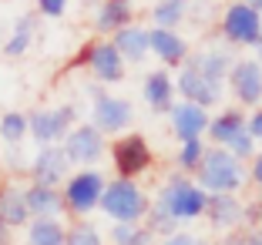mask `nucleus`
Returning <instances> with one entry per match:
<instances>
[{
  "instance_id": "1",
  "label": "nucleus",
  "mask_w": 262,
  "mask_h": 245,
  "mask_svg": "<svg viewBox=\"0 0 262 245\" xmlns=\"http://www.w3.org/2000/svg\"><path fill=\"white\" fill-rule=\"evenodd\" d=\"M195 185L205 195H239L246 185V168L242 161L229 151V148H205L199 171H195Z\"/></svg>"
},
{
  "instance_id": "2",
  "label": "nucleus",
  "mask_w": 262,
  "mask_h": 245,
  "mask_svg": "<svg viewBox=\"0 0 262 245\" xmlns=\"http://www.w3.org/2000/svg\"><path fill=\"white\" fill-rule=\"evenodd\" d=\"M151 198L145 195V188H138V182L131 178H115V182L104 185V195H101V212L108 215L111 222H145Z\"/></svg>"
},
{
  "instance_id": "3",
  "label": "nucleus",
  "mask_w": 262,
  "mask_h": 245,
  "mask_svg": "<svg viewBox=\"0 0 262 245\" xmlns=\"http://www.w3.org/2000/svg\"><path fill=\"white\" fill-rule=\"evenodd\" d=\"M158 202L168 208V215L175 218L178 225L182 222H195V218H205V205H208V195L202 192L199 185L192 182L188 175L175 171L168 178L162 192H158Z\"/></svg>"
},
{
  "instance_id": "4",
  "label": "nucleus",
  "mask_w": 262,
  "mask_h": 245,
  "mask_svg": "<svg viewBox=\"0 0 262 245\" xmlns=\"http://www.w3.org/2000/svg\"><path fill=\"white\" fill-rule=\"evenodd\" d=\"M88 94H91V101H94L91 104V124L101 135H121V131L131 128V121H135L131 101L108 94L104 84H88Z\"/></svg>"
},
{
  "instance_id": "5",
  "label": "nucleus",
  "mask_w": 262,
  "mask_h": 245,
  "mask_svg": "<svg viewBox=\"0 0 262 245\" xmlns=\"http://www.w3.org/2000/svg\"><path fill=\"white\" fill-rule=\"evenodd\" d=\"M31 124V138L44 145H64V138L71 135V128L77 124V107L74 104H61V107H37L27 115Z\"/></svg>"
},
{
  "instance_id": "6",
  "label": "nucleus",
  "mask_w": 262,
  "mask_h": 245,
  "mask_svg": "<svg viewBox=\"0 0 262 245\" xmlns=\"http://www.w3.org/2000/svg\"><path fill=\"white\" fill-rule=\"evenodd\" d=\"M104 175L94 168H81L74 175H68L64 182V205L71 215H91L94 208H101V195H104Z\"/></svg>"
},
{
  "instance_id": "7",
  "label": "nucleus",
  "mask_w": 262,
  "mask_h": 245,
  "mask_svg": "<svg viewBox=\"0 0 262 245\" xmlns=\"http://www.w3.org/2000/svg\"><path fill=\"white\" fill-rule=\"evenodd\" d=\"M219 31H222V37L229 40V44H235V47H255L259 37H262V14L252 10L246 0H235V4L225 7Z\"/></svg>"
},
{
  "instance_id": "8",
  "label": "nucleus",
  "mask_w": 262,
  "mask_h": 245,
  "mask_svg": "<svg viewBox=\"0 0 262 245\" xmlns=\"http://www.w3.org/2000/svg\"><path fill=\"white\" fill-rule=\"evenodd\" d=\"M111 161H115V171L118 178H135L141 175V171L151 168V145L145 141V135H121V138L111 145Z\"/></svg>"
},
{
  "instance_id": "9",
  "label": "nucleus",
  "mask_w": 262,
  "mask_h": 245,
  "mask_svg": "<svg viewBox=\"0 0 262 245\" xmlns=\"http://www.w3.org/2000/svg\"><path fill=\"white\" fill-rule=\"evenodd\" d=\"M229 87L242 107H259L262 104V64L252 61V57L235 61L229 71Z\"/></svg>"
},
{
  "instance_id": "10",
  "label": "nucleus",
  "mask_w": 262,
  "mask_h": 245,
  "mask_svg": "<svg viewBox=\"0 0 262 245\" xmlns=\"http://www.w3.org/2000/svg\"><path fill=\"white\" fill-rule=\"evenodd\" d=\"M61 148H64L71 165H84L88 168V165L101 161V154H104V135L94 124H74Z\"/></svg>"
},
{
  "instance_id": "11",
  "label": "nucleus",
  "mask_w": 262,
  "mask_h": 245,
  "mask_svg": "<svg viewBox=\"0 0 262 245\" xmlns=\"http://www.w3.org/2000/svg\"><path fill=\"white\" fill-rule=\"evenodd\" d=\"M31 182L34 185H51V188H61L68 182V171H71V161L64 154L61 145H44L31 161Z\"/></svg>"
},
{
  "instance_id": "12",
  "label": "nucleus",
  "mask_w": 262,
  "mask_h": 245,
  "mask_svg": "<svg viewBox=\"0 0 262 245\" xmlns=\"http://www.w3.org/2000/svg\"><path fill=\"white\" fill-rule=\"evenodd\" d=\"M84 61H88V68H91L98 84H118V81H124V57L115 51L111 40H94V44H88Z\"/></svg>"
},
{
  "instance_id": "13",
  "label": "nucleus",
  "mask_w": 262,
  "mask_h": 245,
  "mask_svg": "<svg viewBox=\"0 0 262 245\" xmlns=\"http://www.w3.org/2000/svg\"><path fill=\"white\" fill-rule=\"evenodd\" d=\"M222 87L225 84H215V81L202 77L199 71H192L188 64H182V71H178V77H175V91L182 94V101L199 104V107H215L219 101H222Z\"/></svg>"
},
{
  "instance_id": "14",
  "label": "nucleus",
  "mask_w": 262,
  "mask_h": 245,
  "mask_svg": "<svg viewBox=\"0 0 262 245\" xmlns=\"http://www.w3.org/2000/svg\"><path fill=\"white\" fill-rule=\"evenodd\" d=\"M171 135H175L182 145L185 141H195V138H202L208 131V111L205 107H199V104H188V101H178L175 107H171Z\"/></svg>"
},
{
  "instance_id": "15",
  "label": "nucleus",
  "mask_w": 262,
  "mask_h": 245,
  "mask_svg": "<svg viewBox=\"0 0 262 245\" xmlns=\"http://www.w3.org/2000/svg\"><path fill=\"white\" fill-rule=\"evenodd\" d=\"M24 198H27V212H31V222L34 218H61L68 212L64 205V192L61 188H51V185H27L24 188Z\"/></svg>"
},
{
  "instance_id": "16",
  "label": "nucleus",
  "mask_w": 262,
  "mask_h": 245,
  "mask_svg": "<svg viewBox=\"0 0 262 245\" xmlns=\"http://www.w3.org/2000/svg\"><path fill=\"white\" fill-rule=\"evenodd\" d=\"M188 68L199 71L202 77H208V81H215V84H225L229 81V71H232V54L225 51V47H205V51L199 54H188Z\"/></svg>"
},
{
  "instance_id": "17",
  "label": "nucleus",
  "mask_w": 262,
  "mask_h": 245,
  "mask_svg": "<svg viewBox=\"0 0 262 245\" xmlns=\"http://www.w3.org/2000/svg\"><path fill=\"white\" fill-rule=\"evenodd\" d=\"M148 40H151V54H158V61L165 68H182L188 61V40L175 31H162V27H151L148 31Z\"/></svg>"
},
{
  "instance_id": "18",
  "label": "nucleus",
  "mask_w": 262,
  "mask_h": 245,
  "mask_svg": "<svg viewBox=\"0 0 262 245\" xmlns=\"http://www.w3.org/2000/svg\"><path fill=\"white\" fill-rule=\"evenodd\" d=\"M141 94H145L148 107H151L155 115H171V107H175V77L168 71H151L145 77V84H141Z\"/></svg>"
},
{
  "instance_id": "19",
  "label": "nucleus",
  "mask_w": 262,
  "mask_h": 245,
  "mask_svg": "<svg viewBox=\"0 0 262 245\" xmlns=\"http://www.w3.org/2000/svg\"><path fill=\"white\" fill-rule=\"evenodd\" d=\"M242 212L246 205L239 202V195H208V205H205V218L212 229H222L232 232L242 225Z\"/></svg>"
},
{
  "instance_id": "20",
  "label": "nucleus",
  "mask_w": 262,
  "mask_h": 245,
  "mask_svg": "<svg viewBox=\"0 0 262 245\" xmlns=\"http://www.w3.org/2000/svg\"><path fill=\"white\" fill-rule=\"evenodd\" d=\"M111 44H115V51L121 54L124 61H131V64H141L148 54H151L148 27H138V24H128V27H121V31L111 37Z\"/></svg>"
},
{
  "instance_id": "21",
  "label": "nucleus",
  "mask_w": 262,
  "mask_h": 245,
  "mask_svg": "<svg viewBox=\"0 0 262 245\" xmlns=\"http://www.w3.org/2000/svg\"><path fill=\"white\" fill-rule=\"evenodd\" d=\"M249 128V118H246V111L242 107H225V111H219L212 121H208V138H212V145L215 148H225L239 131H246Z\"/></svg>"
},
{
  "instance_id": "22",
  "label": "nucleus",
  "mask_w": 262,
  "mask_h": 245,
  "mask_svg": "<svg viewBox=\"0 0 262 245\" xmlns=\"http://www.w3.org/2000/svg\"><path fill=\"white\" fill-rule=\"evenodd\" d=\"M131 20H135V0H104L98 17H94V31L98 34H118Z\"/></svg>"
},
{
  "instance_id": "23",
  "label": "nucleus",
  "mask_w": 262,
  "mask_h": 245,
  "mask_svg": "<svg viewBox=\"0 0 262 245\" xmlns=\"http://www.w3.org/2000/svg\"><path fill=\"white\" fill-rule=\"evenodd\" d=\"M0 218L7 222V229L31 225V212H27V198H24L20 185H0Z\"/></svg>"
},
{
  "instance_id": "24",
  "label": "nucleus",
  "mask_w": 262,
  "mask_h": 245,
  "mask_svg": "<svg viewBox=\"0 0 262 245\" xmlns=\"http://www.w3.org/2000/svg\"><path fill=\"white\" fill-rule=\"evenodd\" d=\"M27 245H68V229L61 218H34L27 225Z\"/></svg>"
},
{
  "instance_id": "25",
  "label": "nucleus",
  "mask_w": 262,
  "mask_h": 245,
  "mask_svg": "<svg viewBox=\"0 0 262 245\" xmlns=\"http://www.w3.org/2000/svg\"><path fill=\"white\" fill-rule=\"evenodd\" d=\"M185 14H188V0H158L151 7L155 27H162V31H175L185 20Z\"/></svg>"
},
{
  "instance_id": "26",
  "label": "nucleus",
  "mask_w": 262,
  "mask_h": 245,
  "mask_svg": "<svg viewBox=\"0 0 262 245\" xmlns=\"http://www.w3.org/2000/svg\"><path fill=\"white\" fill-rule=\"evenodd\" d=\"M27 135H31V124H27V115H24V111H4V115H0V141L7 148L20 145Z\"/></svg>"
},
{
  "instance_id": "27",
  "label": "nucleus",
  "mask_w": 262,
  "mask_h": 245,
  "mask_svg": "<svg viewBox=\"0 0 262 245\" xmlns=\"http://www.w3.org/2000/svg\"><path fill=\"white\" fill-rule=\"evenodd\" d=\"M151 238H155V232L148 229L145 222H131V225L118 222L115 229H111L108 242L111 245H151Z\"/></svg>"
},
{
  "instance_id": "28",
  "label": "nucleus",
  "mask_w": 262,
  "mask_h": 245,
  "mask_svg": "<svg viewBox=\"0 0 262 245\" xmlns=\"http://www.w3.org/2000/svg\"><path fill=\"white\" fill-rule=\"evenodd\" d=\"M34 31H37V17H34V14L20 17V20L14 24V37L7 40L4 54H7V57H20V54H27V47H31V40H34Z\"/></svg>"
},
{
  "instance_id": "29",
  "label": "nucleus",
  "mask_w": 262,
  "mask_h": 245,
  "mask_svg": "<svg viewBox=\"0 0 262 245\" xmlns=\"http://www.w3.org/2000/svg\"><path fill=\"white\" fill-rule=\"evenodd\" d=\"M202 158H205V141L195 138V141H185V145L178 148V158H175V168L182 171V175H195L202 165Z\"/></svg>"
},
{
  "instance_id": "30",
  "label": "nucleus",
  "mask_w": 262,
  "mask_h": 245,
  "mask_svg": "<svg viewBox=\"0 0 262 245\" xmlns=\"http://www.w3.org/2000/svg\"><path fill=\"white\" fill-rule=\"evenodd\" d=\"M68 245H104L98 225L88 222V218H77L74 225L68 229Z\"/></svg>"
},
{
  "instance_id": "31",
  "label": "nucleus",
  "mask_w": 262,
  "mask_h": 245,
  "mask_svg": "<svg viewBox=\"0 0 262 245\" xmlns=\"http://www.w3.org/2000/svg\"><path fill=\"white\" fill-rule=\"evenodd\" d=\"M255 145H259V141H255L252 135H249V128H246V131H239V135H235V138H232L225 148H229V151L235 154L239 161H252L255 154H259V151H255Z\"/></svg>"
},
{
  "instance_id": "32",
  "label": "nucleus",
  "mask_w": 262,
  "mask_h": 245,
  "mask_svg": "<svg viewBox=\"0 0 262 245\" xmlns=\"http://www.w3.org/2000/svg\"><path fill=\"white\" fill-rule=\"evenodd\" d=\"M242 222L252 225V229H262V202H249L246 212H242Z\"/></svg>"
},
{
  "instance_id": "33",
  "label": "nucleus",
  "mask_w": 262,
  "mask_h": 245,
  "mask_svg": "<svg viewBox=\"0 0 262 245\" xmlns=\"http://www.w3.org/2000/svg\"><path fill=\"white\" fill-rule=\"evenodd\" d=\"M37 10L44 17H61L68 10V0H37Z\"/></svg>"
},
{
  "instance_id": "34",
  "label": "nucleus",
  "mask_w": 262,
  "mask_h": 245,
  "mask_svg": "<svg viewBox=\"0 0 262 245\" xmlns=\"http://www.w3.org/2000/svg\"><path fill=\"white\" fill-rule=\"evenodd\" d=\"M249 135H252L255 141H262V107H255L252 118H249Z\"/></svg>"
},
{
  "instance_id": "35",
  "label": "nucleus",
  "mask_w": 262,
  "mask_h": 245,
  "mask_svg": "<svg viewBox=\"0 0 262 245\" xmlns=\"http://www.w3.org/2000/svg\"><path fill=\"white\" fill-rule=\"evenodd\" d=\"M162 245H199V238L188 235V232H175V235H168Z\"/></svg>"
},
{
  "instance_id": "36",
  "label": "nucleus",
  "mask_w": 262,
  "mask_h": 245,
  "mask_svg": "<svg viewBox=\"0 0 262 245\" xmlns=\"http://www.w3.org/2000/svg\"><path fill=\"white\" fill-rule=\"evenodd\" d=\"M7 168L14 171V175H20V171H24V161H20V151H17V145L7 148Z\"/></svg>"
},
{
  "instance_id": "37",
  "label": "nucleus",
  "mask_w": 262,
  "mask_h": 245,
  "mask_svg": "<svg viewBox=\"0 0 262 245\" xmlns=\"http://www.w3.org/2000/svg\"><path fill=\"white\" fill-rule=\"evenodd\" d=\"M249 178L262 188V154H255V158H252V171H249Z\"/></svg>"
},
{
  "instance_id": "38",
  "label": "nucleus",
  "mask_w": 262,
  "mask_h": 245,
  "mask_svg": "<svg viewBox=\"0 0 262 245\" xmlns=\"http://www.w3.org/2000/svg\"><path fill=\"white\" fill-rule=\"evenodd\" d=\"M246 245H262V229H249L246 232Z\"/></svg>"
},
{
  "instance_id": "39",
  "label": "nucleus",
  "mask_w": 262,
  "mask_h": 245,
  "mask_svg": "<svg viewBox=\"0 0 262 245\" xmlns=\"http://www.w3.org/2000/svg\"><path fill=\"white\" fill-rule=\"evenodd\" d=\"M222 245H246V232H239V235H225Z\"/></svg>"
},
{
  "instance_id": "40",
  "label": "nucleus",
  "mask_w": 262,
  "mask_h": 245,
  "mask_svg": "<svg viewBox=\"0 0 262 245\" xmlns=\"http://www.w3.org/2000/svg\"><path fill=\"white\" fill-rule=\"evenodd\" d=\"M246 4H249L252 10H259V14H262V0H246Z\"/></svg>"
},
{
  "instance_id": "41",
  "label": "nucleus",
  "mask_w": 262,
  "mask_h": 245,
  "mask_svg": "<svg viewBox=\"0 0 262 245\" xmlns=\"http://www.w3.org/2000/svg\"><path fill=\"white\" fill-rule=\"evenodd\" d=\"M255 51H259V64H262V37H259V44H255Z\"/></svg>"
},
{
  "instance_id": "42",
  "label": "nucleus",
  "mask_w": 262,
  "mask_h": 245,
  "mask_svg": "<svg viewBox=\"0 0 262 245\" xmlns=\"http://www.w3.org/2000/svg\"><path fill=\"white\" fill-rule=\"evenodd\" d=\"M199 245H208V242H199Z\"/></svg>"
}]
</instances>
